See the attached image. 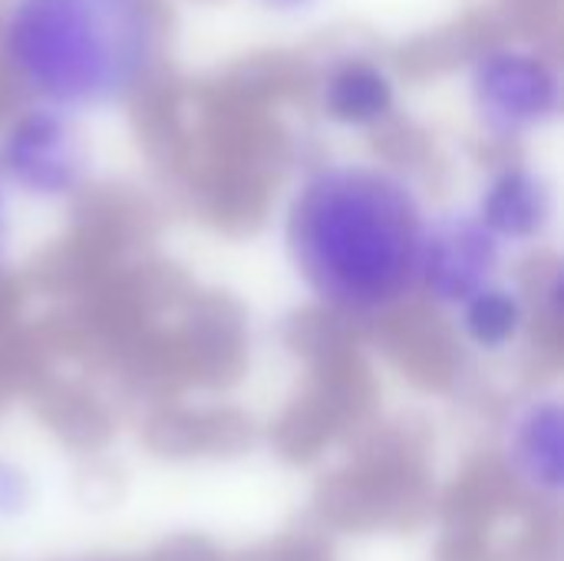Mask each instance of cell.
Returning a JSON list of instances; mask_svg holds the SVG:
<instances>
[{"instance_id": "obj_13", "label": "cell", "mask_w": 564, "mask_h": 561, "mask_svg": "<svg viewBox=\"0 0 564 561\" xmlns=\"http://www.w3.org/2000/svg\"><path fill=\"white\" fill-rule=\"evenodd\" d=\"M264 7H271V10H281V13H294V10H304V7H311L314 0H261Z\"/></svg>"}, {"instance_id": "obj_5", "label": "cell", "mask_w": 564, "mask_h": 561, "mask_svg": "<svg viewBox=\"0 0 564 561\" xmlns=\"http://www.w3.org/2000/svg\"><path fill=\"white\" fill-rule=\"evenodd\" d=\"M509 251L489 235L469 205L430 208L420 245V294L456 311L486 284L506 278Z\"/></svg>"}, {"instance_id": "obj_9", "label": "cell", "mask_w": 564, "mask_h": 561, "mask_svg": "<svg viewBox=\"0 0 564 561\" xmlns=\"http://www.w3.org/2000/svg\"><path fill=\"white\" fill-rule=\"evenodd\" d=\"M456 331L476 354L499 357L522 344L532 324V298L519 281L499 278L463 301L456 311Z\"/></svg>"}, {"instance_id": "obj_10", "label": "cell", "mask_w": 564, "mask_h": 561, "mask_svg": "<svg viewBox=\"0 0 564 561\" xmlns=\"http://www.w3.org/2000/svg\"><path fill=\"white\" fill-rule=\"evenodd\" d=\"M36 506V479L33 473L13 460L0 456V522H20Z\"/></svg>"}, {"instance_id": "obj_3", "label": "cell", "mask_w": 564, "mask_h": 561, "mask_svg": "<svg viewBox=\"0 0 564 561\" xmlns=\"http://www.w3.org/2000/svg\"><path fill=\"white\" fill-rule=\"evenodd\" d=\"M466 89L479 129L496 142L532 139L562 116V66L539 43L492 40L479 46L466 69Z\"/></svg>"}, {"instance_id": "obj_1", "label": "cell", "mask_w": 564, "mask_h": 561, "mask_svg": "<svg viewBox=\"0 0 564 561\" xmlns=\"http://www.w3.org/2000/svg\"><path fill=\"white\" fill-rule=\"evenodd\" d=\"M430 205L416 179L387 159H327L291 188L284 255L307 294L350 321H377L420 294Z\"/></svg>"}, {"instance_id": "obj_6", "label": "cell", "mask_w": 564, "mask_h": 561, "mask_svg": "<svg viewBox=\"0 0 564 561\" xmlns=\"http://www.w3.org/2000/svg\"><path fill=\"white\" fill-rule=\"evenodd\" d=\"M499 456L509 479L542 499L558 503L564 493V397L558 387L522 393L499 430Z\"/></svg>"}, {"instance_id": "obj_12", "label": "cell", "mask_w": 564, "mask_h": 561, "mask_svg": "<svg viewBox=\"0 0 564 561\" xmlns=\"http://www.w3.org/2000/svg\"><path fill=\"white\" fill-rule=\"evenodd\" d=\"M562 291H564L562 274L555 271V274H552V278L545 281V288H542V301H549V308H545V311H549L552 317L558 314V301H562Z\"/></svg>"}, {"instance_id": "obj_11", "label": "cell", "mask_w": 564, "mask_h": 561, "mask_svg": "<svg viewBox=\"0 0 564 561\" xmlns=\"http://www.w3.org/2000/svg\"><path fill=\"white\" fill-rule=\"evenodd\" d=\"M10 255H13V202L0 182V271L10 265Z\"/></svg>"}, {"instance_id": "obj_7", "label": "cell", "mask_w": 564, "mask_h": 561, "mask_svg": "<svg viewBox=\"0 0 564 561\" xmlns=\"http://www.w3.org/2000/svg\"><path fill=\"white\" fill-rule=\"evenodd\" d=\"M489 235L512 255L539 248L558 222L555 182L525 159H506L482 179L469 205Z\"/></svg>"}, {"instance_id": "obj_4", "label": "cell", "mask_w": 564, "mask_h": 561, "mask_svg": "<svg viewBox=\"0 0 564 561\" xmlns=\"http://www.w3.org/2000/svg\"><path fill=\"white\" fill-rule=\"evenodd\" d=\"M93 179V152L79 116L26 103L0 126V182L10 195L40 205L79 198Z\"/></svg>"}, {"instance_id": "obj_8", "label": "cell", "mask_w": 564, "mask_h": 561, "mask_svg": "<svg viewBox=\"0 0 564 561\" xmlns=\"http://www.w3.org/2000/svg\"><path fill=\"white\" fill-rule=\"evenodd\" d=\"M314 96L321 116L347 132H377L400 112L397 76L364 53H347L324 66Z\"/></svg>"}, {"instance_id": "obj_2", "label": "cell", "mask_w": 564, "mask_h": 561, "mask_svg": "<svg viewBox=\"0 0 564 561\" xmlns=\"http://www.w3.org/2000/svg\"><path fill=\"white\" fill-rule=\"evenodd\" d=\"M162 0H3L0 66L30 96L79 112L132 103L155 79Z\"/></svg>"}]
</instances>
